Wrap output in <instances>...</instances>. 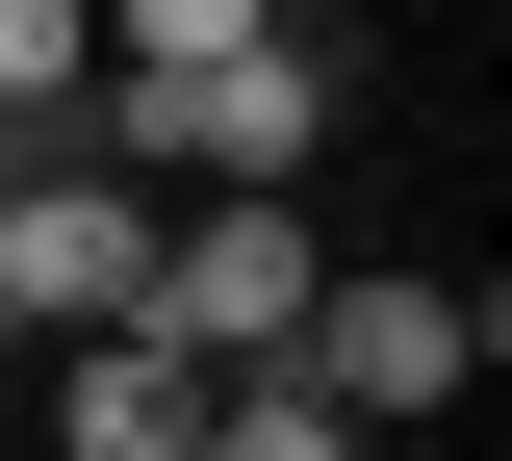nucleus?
Instances as JSON below:
<instances>
[{"label":"nucleus","mask_w":512,"mask_h":461,"mask_svg":"<svg viewBox=\"0 0 512 461\" xmlns=\"http://www.w3.org/2000/svg\"><path fill=\"white\" fill-rule=\"evenodd\" d=\"M487 282H308V333H282V385L333 410V436H384V410H461L487 385Z\"/></svg>","instance_id":"f257e3e1"},{"label":"nucleus","mask_w":512,"mask_h":461,"mask_svg":"<svg viewBox=\"0 0 512 461\" xmlns=\"http://www.w3.org/2000/svg\"><path fill=\"white\" fill-rule=\"evenodd\" d=\"M308 205H180V231H154V308H128V333H180V359H205V385H282V333H308Z\"/></svg>","instance_id":"f03ea898"},{"label":"nucleus","mask_w":512,"mask_h":461,"mask_svg":"<svg viewBox=\"0 0 512 461\" xmlns=\"http://www.w3.org/2000/svg\"><path fill=\"white\" fill-rule=\"evenodd\" d=\"M154 231H180V205L26 154V180H0V359H26V333H128V308H154Z\"/></svg>","instance_id":"7ed1b4c3"},{"label":"nucleus","mask_w":512,"mask_h":461,"mask_svg":"<svg viewBox=\"0 0 512 461\" xmlns=\"http://www.w3.org/2000/svg\"><path fill=\"white\" fill-rule=\"evenodd\" d=\"M180 436H205L180 333H52V461H180Z\"/></svg>","instance_id":"20e7f679"},{"label":"nucleus","mask_w":512,"mask_h":461,"mask_svg":"<svg viewBox=\"0 0 512 461\" xmlns=\"http://www.w3.org/2000/svg\"><path fill=\"white\" fill-rule=\"evenodd\" d=\"M77 103H103V26H77V0H0V129L77 154Z\"/></svg>","instance_id":"39448f33"},{"label":"nucleus","mask_w":512,"mask_h":461,"mask_svg":"<svg viewBox=\"0 0 512 461\" xmlns=\"http://www.w3.org/2000/svg\"><path fill=\"white\" fill-rule=\"evenodd\" d=\"M77 26H103V77H205V52H256L282 0H77Z\"/></svg>","instance_id":"423d86ee"},{"label":"nucleus","mask_w":512,"mask_h":461,"mask_svg":"<svg viewBox=\"0 0 512 461\" xmlns=\"http://www.w3.org/2000/svg\"><path fill=\"white\" fill-rule=\"evenodd\" d=\"M180 461H384V436H333L308 385H205V436H180Z\"/></svg>","instance_id":"0eeeda50"}]
</instances>
